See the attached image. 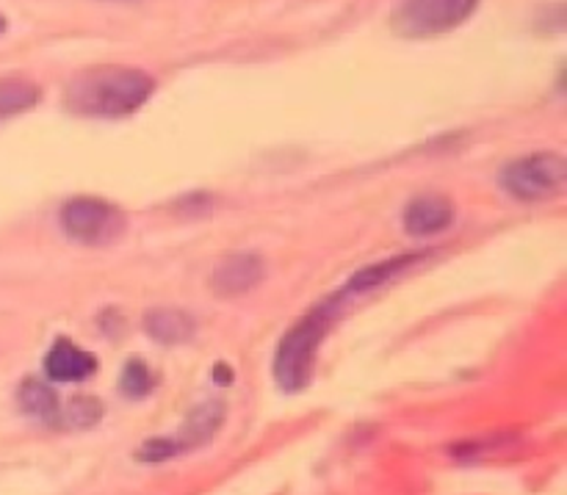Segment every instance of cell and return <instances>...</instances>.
I'll use <instances>...</instances> for the list:
<instances>
[{
    "instance_id": "6da1fadb",
    "label": "cell",
    "mask_w": 567,
    "mask_h": 495,
    "mask_svg": "<svg viewBox=\"0 0 567 495\" xmlns=\"http://www.w3.org/2000/svg\"><path fill=\"white\" fill-rule=\"evenodd\" d=\"M155 92V81L136 66H92L66 86L64 103L78 116H127L142 109Z\"/></svg>"
},
{
    "instance_id": "7a4b0ae2",
    "label": "cell",
    "mask_w": 567,
    "mask_h": 495,
    "mask_svg": "<svg viewBox=\"0 0 567 495\" xmlns=\"http://www.w3.org/2000/svg\"><path fill=\"white\" fill-rule=\"evenodd\" d=\"M343 299H347V293H336V297L310 310L302 321H297L286 332V338H282L275 352V380L282 391L299 393L308 388L319 349L324 343L327 332L332 330V324L341 316Z\"/></svg>"
},
{
    "instance_id": "3957f363",
    "label": "cell",
    "mask_w": 567,
    "mask_h": 495,
    "mask_svg": "<svg viewBox=\"0 0 567 495\" xmlns=\"http://www.w3.org/2000/svg\"><path fill=\"white\" fill-rule=\"evenodd\" d=\"M66 236L86 247H109L125 233L127 219L116 205L97 197H75L61 208Z\"/></svg>"
},
{
    "instance_id": "277c9868",
    "label": "cell",
    "mask_w": 567,
    "mask_h": 495,
    "mask_svg": "<svg viewBox=\"0 0 567 495\" xmlns=\"http://www.w3.org/2000/svg\"><path fill=\"white\" fill-rule=\"evenodd\" d=\"M567 183V164L559 153H535L513 161L504 169L502 186L524 203H537L559 194Z\"/></svg>"
},
{
    "instance_id": "5b68a950",
    "label": "cell",
    "mask_w": 567,
    "mask_h": 495,
    "mask_svg": "<svg viewBox=\"0 0 567 495\" xmlns=\"http://www.w3.org/2000/svg\"><path fill=\"white\" fill-rule=\"evenodd\" d=\"M221 424H225V404H197L194 413H188V419L183 421L181 432L175 437H155V441L144 443L136 452V460L138 463H164V460L181 457V454L205 446L221 430Z\"/></svg>"
},
{
    "instance_id": "8992f818",
    "label": "cell",
    "mask_w": 567,
    "mask_h": 495,
    "mask_svg": "<svg viewBox=\"0 0 567 495\" xmlns=\"http://www.w3.org/2000/svg\"><path fill=\"white\" fill-rule=\"evenodd\" d=\"M476 9V0H402L393 14V28L402 37H437L463 25Z\"/></svg>"
},
{
    "instance_id": "52a82bcc",
    "label": "cell",
    "mask_w": 567,
    "mask_h": 495,
    "mask_svg": "<svg viewBox=\"0 0 567 495\" xmlns=\"http://www.w3.org/2000/svg\"><path fill=\"white\" fill-rule=\"evenodd\" d=\"M266 266L258 255H233L225 264L216 266L214 277H210V288H214L219 297H238V293H247L264 280Z\"/></svg>"
},
{
    "instance_id": "ba28073f",
    "label": "cell",
    "mask_w": 567,
    "mask_h": 495,
    "mask_svg": "<svg viewBox=\"0 0 567 495\" xmlns=\"http://www.w3.org/2000/svg\"><path fill=\"white\" fill-rule=\"evenodd\" d=\"M452 219L454 208L443 194H421V197L410 199V205L404 208V230L419 238L446 230Z\"/></svg>"
},
{
    "instance_id": "9c48e42d",
    "label": "cell",
    "mask_w": 567,
    "mask_h": 495,
    "mask_svg": "<svg viewBox=\"0 0 567 495\" xmlns=\"http://www.w3.org/2000/svg\"><path fill=\"white\" fill-rule=\"evenodd\" d=\"M94 369H97L94 354L83 352L66 338H59L44 358V374L53 382H83L94 374Z\"/></svg>"
},
{
    "instance_id": "30bf717a",
    "label": "cell",
    "mask_w": 567,
    "mask_h": 495,
    "mask_svg": "<svg viewBox=\"0 0 567 495\" xmlns=\"http://www.w3.org/2000/svg\"><path fill=\"white\" fill-rule=\"evenodd\" d=\"M144 330L150 332V338L166 347H177V343L192 341L197 324H194L192 316L186 310L177 308H155L144 316Z\"/></svg>"
},
{
    "instance_id": "8fae6325",
    "label": "cell",
    "mask_w": 567,
    "mask_h": 495,
    "mask_svg": "<svg viewBox=\"0 0 567 495\" xmlns=\"http://www.w3.org/2000/svg\"><path fill=\"white\" fill-rule=\"evenodd\" d=\"M421 260H424V255L415 252V255H399V258L382 260V264H374V266H365V269L354 271V277L347 282L343 293L349 297V293L374 291V288H380V286H385V282L396 280V277L404 275V271L415 269Z\"/></svg>"
},
{
    "instance_id": "7c38bea8",
    "label": "cell",
    "mask_w": 567,
    "mask_h": 495,
    "mask_svg": "<svg viewBox=\"0 0 567 495\" xmlns=\"http://www.w3.org/2000/svg\"><path fill=\"white\" fill-rule=\"evenodd\" d=\"M42 100V89L25 78H0V120L22 114Z\"/></svg>"
},
{
    "instance_id": "4fadbf2b",
    "label": "cell",
    "mask_w": 567,
    "mask_h": 495,
    "mask_svg": "<svg viewBox=\"0 0 567 495\" xmlns=\"http://www.w3.org/2000/svg\"><path fill=\"white\" fill-rule=\"evenodd\" d=\"M20 404L28 415H33L39 421H48V424H55L61 415L59 396H55V391L48 382L25 380V385L20 388Z\"/></svg>"
},
{
    "instance_id": "5bb4252c",
    "label": "cell",
    "mask_w": 567,
    "mask_h": 495,
    "mask_svg": "<svg viewBox=\"0 0 567 495\" xmlns=\"http://www.w3.org/2000/svg\"><path fill=\"white\" fill-rule=\"evenodd\" d=\"M153 388H155L153 371H150L144 363H138V360H131V363L125 365V371H122L120 391L125 393L127 399H144Z\"/></svg>"
},
{
    "instance_id": "9a60e30c",
    "label": "cell",
    "mask_w": 567,
    "mask_h": 495,
    "mask_svg": "<svg viewBox=\"0 0 567 495\" xmlns=\"http://www.w3.org/2000/svg\"><path fill=\"white\" fill-rule=\"evenodd\" d=\"M100 419H103V408H100L97 399H75L66 408V421L72 426H94Z\"/></svg>"
},
{
    "instance_id": "2e32d148",
    "label": "cell",
    "mask_w": 567,
    "mask_h": 495,
    "mask_svg": "<svg viewBox=\"0 0 567 495\" xmlns=\"http://www.w3.org/2000/svg\"><path fill=\"white\" fill-rule=\"evenodd\" d=\"M6 31V20H3V14H0V33Z\"/></svg>"
}]
</instances>
